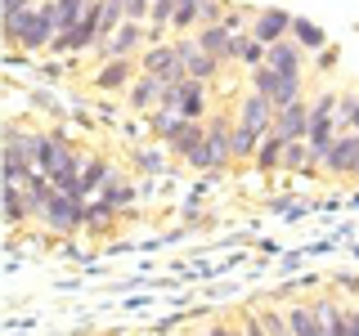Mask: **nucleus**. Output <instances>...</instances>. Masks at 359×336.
<instances>
[{
  "label": "nucleus",
  "mask_w": 359,
  "mask_h": 336,
  "mask_svg": "<svg viewBox=\"0 0 359 336\" xmlns=\"http://www.w3.org/2000/svg\"><path fill=\"white\" fill-rule=\"evenodd\" d=\"M297 99H301V72H297V76L278 72V81H274V94H269V104H274V108H287V104H297Z\"/></svg>",
  "instance_id": "4be33fe9"
},
{
  "label": "nucleus",
  "mask_w": 359,
  "mask_h": 336,
  "mask_svg": "<svg viewBox=\"0 0 359 336\" xmlns=\"http://www.w3.org/2000/svg\"><path fill=\"white\" fill-rule=\"evenodd\" d=\"M337 104H341V94H323V99H314V104H310V134H306V144H310L314 166L328 162V153H332V144H337V139H332Z\"/></svg>",
  "instance_id": "7ed1b4c3"
},
{
  "label": "nucleus",
  "mask_w": 359,
  "mask_h": 336,
  "mask_svg": "<svg viewBox=\"0 0 359 336\" xmlns=\"http://www.w3.org/2000/svg\"><path fill=\"white\" fill-rule=\"evenodd\" d=\"M130 193H135V188L126 184V179H112V184H104V197L112 202V206H121V202H130Z\"/></svg>",
  "instance_id": "c756f323"
},
{
  "label": "nucleus",
  "mask_w": 359,
  "mask_h": 336,
  "mask_svg": "<svg viewBox=\"0 0 359 336\" xmlns=\"http://www.w3.org/2000/svg\"><path fill=\"white\" fill-rule=\"evenodd\" d=\"M162 94H166V81H162V76H153V72H140V76L130 81V108H135V112L162 108Z\"/></svg>",
  "instance_id": "9d476101"
},
{
  "label": "nucleus",
  "mask_w": 359,
  "mask_h": 336,
  "mask_svg": "<svg viewBox=\"0 0 359 336\" xmlns=\"http://www.w3.org/2000/svg\"><path fill=\"white\" fill-rule=\"evenodd\" d=\"M86 197H76V193H54L50 202L41 206V224L50 233H86Z\"/></svg>",
  "instance_id": "20e7f679"
},
{
  "label": "nucleus",
  "mask_w": 359,
  "mask_h": 336,
  "mask_svg": "<svg viewBox=\"0 0 359 336\" xmlns=\"http://www.w3.org/2000/svg\"><path fill=\"white\" fill-rule=\"evenodd\" d=\"M265 54L269 45H261L252 31H233V59H243L247 67H265Z\"/></svg>",
  "instance_id": "a211bd4d"
},
{
  "label": "nucleus",
  "mask_w": 359,
  "mask_h": 336,
  "mask_svg": "<svg viewBox=\"0 0 359 336\" xmlns=\"http://www.w3.org/2000/svg\"><path fill=\"white\" fill-rule=\"evenodd\" d=\"M323 171H332V175H359V130L355 134H341V139L332 144Z\"/></svg>",
  "instance_id": "9b49d317"
},
{
  "label": "nucleus",
  "mask_w": 359,
  "mask_h": 336,
  "mask_svg": "<svg viewBox=\"0 0 359 336\" xmlns=\"http://www.w3.org/2000/svg\"><path fill=\"white\" fill-rule=\"evenodd\" d=\"M351 336H359V309H351Z\"/></svg>",
  "instance_id": "72a5a7b5"
},
{
  "label": "nucleus",
  "mask_w": 359,
  "mask_h": 336,
  "mask_svg": "<svg viewBox=\"0 0 359 336\" xmlns=\"http://www.w3.org/2000/svg\"><path fill=\"white\" fill-rule=\"evenodd\" d=\"M184 162L194 166V171H220V166H229L233 162V126L224 117H216L207 126V139H202Z\"/></svg>",
  "instance_id": "f03ea898"
},
{
  "label": "nucleus",
  "mask_w": 359,
  "mask_h": 336,
  "mask_svg": "<svg viewBox=\"0 0 359 336\" xmlns=\"http://www.w3.org/2000/svg\"><path fill=\"white\" fill-rule=\"evenodd\" d=\"M27 216H36V206H32V197H27V188H18V184H5V224L9 229H18Z\"/></svg>",
  "instance_id": "f3484780"
},
{
  "label": "nucleus",
  "mask_w": 359,
  "mask_h": 336,
  "mask_svg": "<svg viewBox=\"0 0 359 336\" xmlns=\"http://www.w3.org/2000/svg\"><path fill=\"white\" fill-rule=\"evenodd\" d=\"M180 45V59H184V67H189V76H198V81H211V76L220 72V59L216 54H207L198 45V36H184V41H175Z\"/></svg>",
  "instance_id": "6e6552de"
},
{
  "label": "nucleus",
  "mask_w": 359,
  "mask_h": 336,
  "mask_svg": "<svg viewBox=\"0 0 359 336\" xmlns=\"http://www.w3.org/2000/svg\"><path fill=\"white\" fill-rule=\"evenodd\" d=\"M301 50H306V45H301V41L283 36V41H274V45H269L265 63L274 67V72H287V76H297V72H301Z\"/></svg>",
  "instance_id": "4468645a"
},
{
  "label": "nucleus",
  "mask_w": 359,
  "mask_h": 336,
  "mask_svg": "<svg viewBox=\"0 0 359 336\" xmlns=\"http://www.w3.org/2000/svg\"><path fill=\"white\" fill-rule=\"evenodd\" d=\"M140 166L149 175H157V171H162V157H157V153H140Z\"/></svg>",
  "instance_id": "473e14b6"
},
{
  "label": "nucleus",
  "mask_w": 359,
  "mask_h": 336,
  "mask_svg": "<svg viewBox=\"0 0 359 336\" xmlns=\"http://www.w3.org/2000/svg\"><path fill=\"white\" fill-rule=\"evenodd\" d=\"M202 139H207V130H202L198 121H189V117H184V121H180V130L171 134V144H166V148H171V153H180V157H189V153H194Z\"/></svg>",
  "instance_id": "aec40b11"
},
{
  "label": "nucleus",
  "mask_w": 359,
  "mask_h": 336,
  "mask_svg": "<svg viewBox=\"0 0 359 336\" xmlns=\"http://www.w3.org/2000/svg\"><path fill=\"white\" fill-rule=\"evenodd\" d=\"M292 31H297V41L306 45V50H323V41H328V36H323V27H319V22H310V18H292Z\"/></svg>",
  "instance_id": "a878e982"
},
{
  "label": "nucleus",
  "mask_w": 359,
  "mask_h": 336,
  "mask_svg": "<svg viewBox=\"0 0 359 336\" xmlns=\"http://www.w3.org/2000/svg\"><path fill=\"white\" fill-rule=\"evenodd\" d=\"M112 216H117V206H112V202H108V197H99V202H95V206H90V211H86V233H104V229H108V224H112Z\"/></svg>",
  "instance_id": "b1692460"
},
{
  "label": "nucleus",
  "mask_w": 359,
  "mask_h": 336,
  "mask_svg": "<svg viewBox=\"0 0 359 336\" xmlns=\"http://www.w3.org/2000/svg\"><path fill=\"white\" fill-rule=\"evenodd\" d=\"M144 41H153V31H144V22L126 18V22H121V27L108 36V41H99L95 50H99V59H130V54L140 50Z\"/></svg>",
  "instance_id": "39448f33"
},
{
  "label": "nucleus",
  "mask_w": 359,
  "mask_h": 336,
  "mask_svg": "<svg viewBox=\"0 0 359 336\" xmlns=\"http://www.w3.org/2000/svg\"><path fill=\"white\" fill-rule=\"evenodd\" d=\"M198 45H202L207 54H216L220 63L233 59V31L224 27V22H216V27H198Z\"/></svg>",
  "instance_id": "2eb2a0df"
},
{
  "label": "nucleus",
  "mask_w": 359,
  "mask_h": 336,
  "mask_svg": "<svg viewBox=\"0 0 359 336\" xmlns=\"http://www.w3.org/2000/svg\"><path fill=\"white\" fill-rule=\"evenodd\" d=\"M121 5H126V18L144 22V18H149V9H153V0H121Z\"/></svg>",
  "instance_id": "7c9ffc66"
},
{
  "label": "nucleus",
  "mask_w": 359,
  "mask_h": 336,
  "mask_svg": "<svg viewBox=\"0 0 359 336\" xmlns=\"http://www.w3.org/2000/svg\"><path fill=\"white\" fill-rule=\"evenodd\" d=\"M130 81H135L130 59H104V67L95 72V85L99 90H121V85H130Z\"/></svg>",
  "instance_id": "dca6fc26"
},
{
  "label": "nucleus",
  "mask_w": 359,
  "mask_h": 336,
  "mask_svg": "<svg viewBox=\"0 0 359 336\" xmlns=\"http://www.w3.org/2000/svg\"><path fill=\"white\" fill-rule=\"evenodd\" d=\"M269 121H274V104H269L265 94H247L243 99V108H238V126H252V130H261V134H269Z\"/></svg>",
  "instance_id": "ddd939ff"
},
{
  "label": "nucleus",
  "mask_w": 359,
  "mask_h": 336,
  "mask_svg": "<svg viewBox=\"0 0 359 336\" xmlns=\"http://www.w3.org/2000/svg\"><path fill=\"white\" fill-rule=\"evenodd\" d=\"M104 179H108V162H104V157H90L86 171H81V197L99 193V188H104Z\"/></svg>",
  "instance_id": "5701e85b"
},
{
  "label": "nucleus",
  "mask_w": 359,
  "mask_h": 336,
  "mask_svg": "<svg viewBox=\"0 0 359 336\" xmlns=\"http://www.w3.org/2000/svg\"><path fill=\"white\" fill-rule=\"evenodd\" d=\"M269 130L283 134V139H306V134H310V104H306V99H297V104H287V108H274Z\"/></svg>",
  "instance_id": "0eeeda50"
},
{
  "label": "nucleus",
  "mask_w": 359,
  "mask_h": 336,
  "mask_svg": "<svg viewBox=\"0 0 359 336\" xmlns=\"http://www.w3.org/2000/svg\"><path fill=\"white\" fill-rule=\"evenodd\" d=\"M224 5H229V0H202V27L224 22Z\"/></svg>",
  "instance_id": "c85d7f7f"
},
{
  "label": "nucleus",
  "mask_w": 359,
  "mask_h": 336,
  "mask_svg": "<svg viewBox=\"0 0 359 336\" xmlns=\"http://www.w3.org/2000/svg\"><path fill=\"white\" fill-rule=\"evenodd\" d=\"M261 144H265L261 130L238 126V121H233V162H256V148H261Z\"/></svg>",
  "instance_id": "6ab92c4d"
},
{
  "label": "nucleus",
  "mask_w": 359,
  "mask_h": 336,
  "mask_svg": "<svg viewBox=\"0 0 359 336\" xmlns=\"http://www.w3.org/2000/svg\"><path fill=\"white\" fill-rule=\"evenodd\" d=\"M59 36V9L54 0H41V5L22 9L18 18H5V45L9 50H50V41Z\"/></svg>",
  "instance_id": "f257e3e1"
},
{
  "label": "nucleus",
  "mask_w": 359,
  "mask_h": 336,
  "mask_svg": "<svg viewBox=\"0 0 359 336\" xmlns=\"http://www.w3.org/2000/svg\"><path fill=\"white\" fill-rule=\"evenodd\" d=\"M287 31H292V14H287V9H261V14H252V36L261 45L283 41Z\"/></svg>",
  "instance_id": "1a4fd4ad"
},
{
  "label": "nucleus",
  "mask_w": 359,
  "mask_h": 336,
  "mask_svg": "<svg viewBox=\"0 0 359 336\" xmlns=\"http://www.w3.org/2000/svg\"><path fill=\"white\" fill-rule=\"evenodd\" d=\"M144 72L162 76V81L171 85V81H180V76H189V67H184V59H180V45H162V41H157L153 50L144 54Z\"/></svg>",
  "instance_id": "423d86ee"
},
{
  "label": "nucleus",
  "mask_w": 359,
  "mask_h": 336,
  "mask_svg": "<svg viewBox=\"0 0 359 336\" xmlns=\"http://www.w3.org/2000/svg\"><path fill=\"white\" fill-rule=\"evenodd\" d=\"M337 121L359 130V94H341V104H337Z\"/></svg>",
  "instance_id": "cd10ccee"
},
{
  "label": "nucleus",
  "mask_w": 359,
  "mask_h": 336,
  "mask_svg": "<svg viewBox=\"0 0 359 336\" xmlns=\"http://www.w3.org/2000/svg\"><path fill=\"white\" fill-rule=\"evenodd\" d=\"M283 153H287V139L269 130V134H265V144L256 148V166H261V171H274V166H283Z\"/></svg>",
  "instance_id": "412c9836"
},
{
  "label": "nucleus",
  "mask_w": 359,
  "mask_h": 336,
  "mask_svg": "<svg viewBox=\"0 0 359 336\" xmlns=\"http://www.w3.org/2000/svg\"><path fill=\"white\" fill-rule=\"evenodd\" d=\"M90 5H95V0H54V9H59V31L63 27H76V22L86 18Z\"/></svg>",
  "instance_id": "393cba45"
},
{
  "label": "nucleus",
  "mask_w": 359,
  "mask_h": 336,
  "mask_svg": "<svg viewBox=\"0 0 359 336\" xmlns=\"http://www.w3.org/2000/svg\"><path fill=\"white\" fill-rule=\"evenodd\" d=\"M194 22H202V0H180V9L171 18V31H189Z\"/></svg>",
  "instance_id": "bb28decb"
},
{
  "label": "nucleus",
  "mask_w": 359,
  "mask_h": 336,
  "mask_svg": "<svg viewBox=\"0 0 359 336\" xmlns=\"http://www.w3.org/2000/svg\"><path fill=\"white\" fill-rule=\"evenodd\" d=\"M32 5H36V0H5L0 9H5V18H18L22 9H32Z\"/></svg>",
  "instance_id": "2f4dec72"
},
{
  "label": "nucleus",
  "mask_w": 359,
  "mask_h": 336,
  "mask_svg": "<svg viewBox=\"0 0 359 336\" xmlns=\"http://www.w3.org/2000/svg\"><path fill=\"white\" fill-rule=\"evenodd\" d=\"M287 332L292 336H328L319 305H287Z\"/></svg>",
  "instance_id": "f8f14e48"
}]
</instances>
